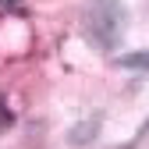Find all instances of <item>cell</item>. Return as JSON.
<instances>
[{
	"label": "cell",
	"instance_id": "6da1fadb",
	"mask_svg": "<svg viewBox=\"0 0 149 149\" xmlns=\"http://www.w3.org/2000/svg\"><path fill=\"white\" fill-rule=\"evenodd\" d=\"M124 4L121 0H89L85 7V36L100 50H117L124 36Z\"/></svg>",
	"mask_w": 149,
	"mask_h": 149
},
{
	"label": "cell",
	"instance_id": "3957f363",
	"mask_svg": "<svg viewBox=\"0 0 149 149\" xmlns=\"http://www.w3.org/2000/svg\"><path fill=\"white\" fill-rule=\"evenodd\" d=\"M11 124V110H4V103H0V128Z\"/></svg>",
	"mask_w": 149,
	"mask_h": 149
},
{
	"label": "cell",
	"instance_id": "7a4b0ae2",
	"mask_svg": "<svg viewBox=\"0 0 149 149\" xmlns=\"http://www.w3.org/2000/svg\"><path fill=\"white\" fill-rule=\"evenodd\" d=\"M121 64H124V68H149V50H142V53H128V57H121Z\"/></svg>",
	"mask_w": 149,
	"mask_h": 149
}]
</instances>
